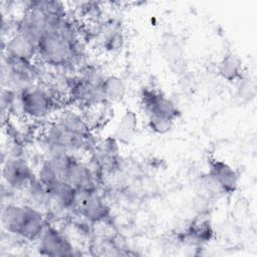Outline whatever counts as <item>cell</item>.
Returning a JSON list of instances; mask_svg holds the SVG:
<instances>
[{"label":"cell","instance_id":"7","mask_svg":"<svg viewBox=\"0 0 257 257\" xmlns=\"http://www.w3.org/2000/svg\"><path fill=\"white\" fill-rule=\"evenodd\" d=\"M3 55L22 61L34 62L37 57L36 42L21 33H12L3 41Z\"/></svg>","mask_w":257,"mask_h":257},{"label":"cell","instance_id":"9","mask_svg":"<svg viewBox=\"0 0 257 257\" xmlns=\"http://www.w3.org/2000/svg\"><path fill=\"white\" fill-rule=\"evenodd\" d=\"M46 189L50 195L52 204L65 212L75 211L82 196L75 187L62 179L56 181Z\"/></svg>","mask_w":257,"mask_h":257},{"label":"cell","instance_id":"15","mask_svg":"<svg viewBox=\"0 0 257 257\" xmlns=\"http://www.w3.org/2000/svg\"><path fill=\"white\" fill-rule=\"evenodd\" d=\"M26 192L29 200L35 206L48 209L52 204L50 195L46 187L36 177L28 185V187L26 188Z\"/></svg>","mask_w":257,"mask_h":257},{"label":"cell","instance_id":"14","mask_svg":"<svg viewBox=\"0 0 257 257\" xmlns=\"http://www.w3.org/2000/svg\"><path fill=\"white\" fill-rule=\"evenodd\" d=\"M213 228L210 221L204 217L196 218L187 228L185 236L192 241L205 243L212 239Z\"/></svg>","mask_w":257,"mask_h":257},{"label":"cell","instance_id":"4","mask_svg":"<svg viewBox=\"0 0 257 257\" xmlns=\"http://www.w3.org/2000/svg\"><path fill=\"white\" fill-rule=\"evenodd\" d=\"M35 177L33 170L22 157H7L3 161L2 178L5 185L12 190H26Z\"/></svg>","mask_w":257,"mask_h":257},{"label":"cell","instance_id":"1","mask_svg":"<svg viewBox=\"0 0 257 257\" xmlns=\"http://www.w3.org/2000/svg\"><path fill=\"white\" fill-rule=\"evenodd\" d=\"M4 229L27 241L39 240L47 227V218L33 205L7 204L1 213Z\"/></svg>","mask_w":257,"mask_h":257},{"label":"cell","instance_id":"6","mask_svg":"<svg viewBox=\"0 0 257 257\" xmlns=\"http://www.w3.org/2000/svg\"><path fill=\"white\" fill-rule=\"evenodd\" d=\"M141 103L148 116L160 115L175 120L181 113L179 107L171 98L152 88H145L143 90Z\"/></svg>","mask_w":257,"mask_h":257},{"label":"cell","instance_id":"5","mask_svg":"<svg viewBox=\"0 0 257 257\" xmlns=\"http://www.w3.org/2000/svg\"><path fill=\"white\" fill-rule=\"evenodd\" d=\"M37 251L42 256H71L74 255V247L64 233L50 225L45 228L38 240Z\"/></svg>","mask_w":257,"mask_h":257},{"label":"cell","instance_id":"20","mask_svg":"<svg viewBox=\"0 0 257 257\" xmlns=\"http://www.w3.org/2000/svg\"><path fill=\"white\" fill-rule=\"evenodd\" d=\"M238 95L245 100H251L255 96L256 92V85L254 80H252L250 77L242 76L238 80Z\"/></svg>","mask_w":257,"mask_h":257},{"label":"cell","instance_id":"10","mask_svg":"<svg viewBox=\"0 0 257 257\" xmlns=\"http://www.w3.org/2000/svg\"><path fill=\"white\" fill-rule=\"evenodd\" d=\"M208 177L211 183L222 193L232 194L238 186V175L227 163L214 160L210 163Z\"/></svg>","mask_w":257,"mask_h":257},{"label":"cell","instance_id":"21","mask_svg":"<svg viewBox=\"0 0 257 257\" xmlns=\"http://www.w3.org/2000/svg\"><path fill=\"white\" fill-rule=\"evenodd\" d=\"M17 108V92L11 88L2 87L1 89V108L3 114Z\"/></svg>","mask_w":257,"mask_h":257},{"label":"cell","instance_id":"13","mask_svg":"<svg viewBox=\"0 0 257 257\" xmlns=\"http://www.w3.org/2000/svg\"><path fill=\"white\" fill-rule=\"evenodd\" d=\"M101 91L105 102H118L126 92L124 81L116 75H105L101 82Z\"/></svg>","mask_w":257,"mask_h":257},{"label":"cell","instance_id":"3","mask_svg":"<svg viewBox=\"0 0 257 257\" xmlns=\"http://www.w3.org/2000/svg\"><path fill=\"white\" fill-rule=\"evenodd\" d=\"M62 180L75 187L82 196L97 193L99 179L94 170L76 157L63 173Z\"/></svg>","mask_w":257,"mask_h":257},{"label":"cell","instance_id":"16","mask_svg":"<svg viewBox=\"0 0 257 257\" xmlns=\"http://www.w3.org/2000/svg\"><path fill=\"white\" fill-rule=\"evenodd\" d=\"M163 54L167 62L171 65V68L177 72L184 70L183 52L180 44L175 40H165L163 45Z\"/></svg>","mask_w":257,"mask_h":257},{"label":"cell","instance_id":"2","mask_svg":"<svg viewBox=\"0 0 257 257\" xmlns=\"http://www.w3.org/2000/svg\"><path fill=\"white\" fill-rule=\"evenodd\" d=\"M56 94L48 83L37 82L17 92V109L27 118L41 120L53 110Z\"/></svg>","mask_w":257,"mask_h":257},{"label":"cell","instance_id":"11","mask_svg":"<svg viewBox=\"0 0 257 257\" xmlns=\"http://www.w3.org/2000/svg\"><path fill=\"white\" fill-rule=\"evenodd\" d=\"M55 120L60 122L72 134L87 141L92 140V134L88 121L80 112L71 108H65L56 114Z\"/></svg>","mask_w":257,"mask_h":257},{"label":"cell","instance_id":"17","mask_svg":"<svg viewBox=\"0 0 257 257\" xmlns=\"http://www.w3.org/2000/svg\"><path fill=\"white\" fill-rule=\"evenodd\" d=\"M124 36L118 25L109 24L101 40L103 50L107 52H116L122 48Z\"/></svg>","mask_w":257,"mask_h":257},{"label":"cell","instance_id":"19","mask_svg":"<svg viewBox=\"0 0 257 257\" xmlns=\"http://www.w3.org/2000/svg\"><path fill=\"white\" fill-rule=\"evenodd\" d=\"M173 119L160 115H149L148 116V127L151 132L157 135H165L169 133L174 125Z\"/></svg>","mask_w":257,"mask_h":257},{"label":"cell","instance_id":"8","mask_svg":"<svg viewBox=\"0 0 257 257\" xmlns=\"http://www.w3.org/2000/svg\"><path fill=\"white\" fill-rule=\"evenodd\" d=\"M75 211L92 224L104 222L110 217V207L97 193L81 196Z\"/></svg>","mask_w":257,"mask_h":257},{"label":"cell","instance_id":"18","mask_svg":"<svg viewBox=\"0 0 257 257\" xmlns=\"http://www.w3.org/2000/svg\"><path fill=\"white\" fill-rule=\"evenodd\" d=\"M136 128V117L132 111H127L121 118L117 130H116V140L120 142H128L135 133Z\"/></svg>","mask_w":257,"mask_h":257},{"label":"cell","instance_id":"12","mask_svg":"<svg viewBox=\"0 0 257 257\" xmlns=\"http://www.w3.org/2000/svg\"><path fill=\"white\" fill-rule=\"evenodd\" d=\"M217 70L219 75L230 82L238 81L243 76V67L240 58L233 54H226L218 63Z\"/></svg>","mask_w":257,"mask_h":257}]
</instances>
